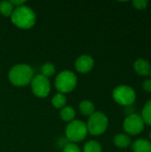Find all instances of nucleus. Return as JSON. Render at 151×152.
<instances>
[{
    "mask_svg": "<svg viewBox=\"0 0 151 152\" xmlns=\"http://www.w3.org/2000/svg\"><path fill=\"white\" fill-rule=\"evenodd\" d=\"M114 143L118 148H126L131 143V139L128 135L125 134H117L114 138Z\"/></svg>",
    "mask_w": 151,
    "mask_h": 152,
    "instance_id": "obj_14",
    "label": "nucleus"
},
{
    "mask_svg": "<svg viewBox=\"0 0 151 152\" xmlns=\"http://www.w3.org/2000/svg\"><path fill=\"white\" fill-rule=\"evenodd\" d=\"M62 152H81V151L76 143L71 142V143H68L65 145Z\"/></svg>",
    "mask_w": 151,
    "mask_h": 152,
    "instance_id": "obj_20",
    "label": "nucleus"
},
{
    "mask_svg": "<svg viewBox=\"0 0 151 152\" xmlns=\"http://www.w3.org/2000/svg\"><path fill=\"white\" fill-rule=\"evenodd\" d=\"M133 152H151V143L145 139H138L133 144Z\"/></svg>",
    "mask_w": 151,
    "mask_h": 152,
    "instance_id": "obj_11",
    "label": "nucleus"
},
{
    "mask_svg": "<svg viewBox=\"0 0 151 152\" xmlns=\"http://www.w3.org/2000/svg\"><path fill=\"white\" fill-rule=\"evenodd\" d=\"M77 84L76 75L70 70L61 71L55 79V87L61 94H67L72 92Z\"/></svg>",
    "mask_w": 151,
    "mask_h": 152,
    "instance_id": "obj_3",
    "label": "nucleus"
},
{
    "mask_svg": "<svg viewBox=\"0 0 151 152\" xmlns=\"http://www.w3.org/2000/svg\"><path fill=\"white\" fill-rule=\"evenodd\" d=\"M54 72H55V67L53 63L46 62L41 68V75H43L47 78L49 77H52L54 74Z\"/></svg>",
    "mask_w": 151,
    "mask_h": 152,
    "instance_id": "obj_19",
    "label": "nucleus"
},
{
    "mask_svg": "<svg viewBox=\"0 0 151 152\" xmlns=\"http://www.w3.org/2000/svg\"><path fill=\"white\" fill-rule=\"evenodd\" d=\"M150 139H151V131H150Z\"/></svg>",
    "mask_w": 151,
    "mask_h": 152,
    "instance_id": "obj_24",
    "label": "nucleus"
},
{
    "mask_svg": "<svg viewBox=\"0 0 151 152\" xmlns=\"http://www.w3.org/2000/svg\"><path fill=\"white\" fill-rule=\"evenodd\" d=\"M67 102V98L65 96V94H55L53 99H52V104L54 106V108L56 109H62L65 107Z\"/></svg>",
    "mask_w": 151,
    "mask_h": 152,
    "instance_id": "obj_16",
    "label": "nucleus"
},
{
    "mask_svg": "<svg viewBox=\"0 0 151 152\" xmlns=\"http://www.w3.org/2000/svg\"><path fill=\"white\" fill-rule=\"evenodd\" d=\"M11 20L18 28L28 29L35 25L36 16L35 12L30 7L22 5L14 8V11L11 15Z\"/></svg>",
    "mask_w": 151,
    "mask_h": 152,
    "instance_id": "obj_2",
    "label": "nucleus"
},
{
    "mask_svg": "<svg viewBox=\"0 0 151 152\" xmlns=\"http://www.w3.org/2000/svg\"><path fill=\"white\" fill-rule=\"evenodd\" d=\"M113 98L116 102L124 106L133 104L136 98L135 91L129 86H119L113 91Z\"/></svg>",
    "mask_w": 151,
    "mask_h": 152,
    "instance_id": "obj_6",
    "label": "nucleus"
},
{
    "mask_svg": "<svg viewBox=\"0 0 151 152\" xmlns=\"http://www.w3.org/2000/svg\"><path fill=\"white\" fill-rule=\"evenodd\" d=\"M134 69L137 74L141 76H148L150 74V64L143 59H139L134 62Z\"/></svg>",
    "mask_w": 151,
    "mask_h": 152,
    "instance_id": "obj_10",
    "label": "nucleus"
},
{
    "mask_svg": "<svg viewBox=\"0 0 151 152\" xmlns=\"http://www.w3.org/2000/svg\"><path fill=\"white\" fill-rule=\"evenodd\" d=\"M14 6L10 1H3L0 3V13L4 17H11L14 11Z\"/></svg>",
    "mask_w": 151,
    "mask_h": 152,
    "instance_id": "obj_15",
    "label": "nucleus"
},
{
    "mask_svg": "<svg viewBox=\"0 0 151 152\" xmlns=\"http://www.w3.org/2000/svg\"><path fill=\"white\" fill-rule=\"evenodd\" d=\"M142 118L144 123L151 126V100H150L143 107L142 111Z\"/></svg>",
    "mask_w": 151,
    "mask_h": 152,
    "instance_id": "obj_17",
    "label": "nucleus"
},
{
    "mask_svg": "<svg viewBox=\"0 0 151 152\" xmlns=\"http://www.w3.org/2000/svg\"><path fill=\"white\" fill-rule=\"evenodd\" d=\"M101 146L96 141H89L84 146V152H101Z\"/></svg>",
    "mask_w": 151,
    "mask_h": 152,
    "instance_id": "obj_18",
    "label": "nucleus"
},
{
    "mask_svg": "<svg viewBox=\"0 0 151 152\" xmlns=\"http://www.w3.org/2000/svg\"><path fill=\"white\" fill-rule=\"evenodd\" d=\"M79 110L83 115L89 116V117L95 112L94 104L88 100H84L81 102V103L79 104Z\"/></svg>",
    "mask_w": 151,
    "mask_h": 152,
    "instance_id": "obj_12",
    "label": "nucleus"
},
{
    "mask_svg": "<svg viewBox=\"0 0 151 152\" xmlns=\"http://www.w3.org/2000/svg\"><path fill=\"white\" fill-rule=\"evenodd\" d=\"M10 2L12 3V4L13 6H15V8H16V7H20V6L24 5V4L26 3L24 0H12V1H10Z\"/></svg>",
    "mask_w": 151,
    "mask_h": 152,
    "instance_id": "obj_23",
    "label": "nucleus"
},
{
    "mask_svg": "<svg viewBox=\"0 0 151 152\" xmlns=\"http://www.w3.org/2000/svg\"><path fill=\"white\" fill-rule=\"evenodd\" d=\"M30 84L34 95L39 98H44L48 96L51 91V85L47 77H44L41 74L34 76Z\"/></svg>",
    "mask_w": 151,
    "mask_h": 152,
    "instance_id": "obj_7",
    "label": "nucleus"
},
{
    "mask_svg": "<svg viewBox=\"0 0 151 152\" xmlns=\"http://www.w3.org/2000/svg\"><path fill=\"white\" fill-rule=\"evenodd\" d=\"M150 76H151V69H150Z\"/></svg>",
    "mask_w": 151,
    "mask_h": 152,
    "instance_id": "obj_25",
    "label": "nucleus"
},
{
    "mask_svg": "<svg viewBox=\"0 0 151 152\" xmlns=\"http://www.w3.org/2000/svg\"><path fill=\"white\" fill-rule=\"evenodd\" d=\"M143 88L145 91L151 93V79H146L143 83Z\"/></svg>",
    "mask_w": 151,
    "mask_h": 152,
    "instance_id": "obj_22",
    "label": "nucleus"
},
{
    "mask_svg": "<svg viewBox=\"0 0 151 152\" xmlns=\"http://www.w3.org/2000/svg\"><path fill=\"white\" fill-rule=\"evenodd\" d=\"M8 77L13 86H25L31 83L34 77V70L28 64H17L10 69Z\"/></svg>",
    "mask_w": 151,
    "mask_h": 152,
    "instance_id": "obj_1",
    "label": "nucleus"
},
{
    "mask_svg": "<svg viewBox=\"0 0 151 152\" xmlns=\"http://www.w3.org/2000/svg\"><path fill=\"white\" fill-rule=\"evenodd\" d=\"M109 119L102 112H94L90 116L87 122L88 132L94 136L102 134L108 128Z\"/></svg>",
    "mask_w": 151,
    "mask_h": 152,
    "instance_id": "obj_4",
    "label": "nucleus"
},
{
    "mask_svg": "<svg viewBox=\"0 0 151 152\" xmlns=\"http://www.w3.org/2000/svg\"><path fill=\"white\" fill-rule=\"evenodd\" d=\"M144 124L145 123L141 116L137 114H132L125 118L123 126L127 134L131 135H136L143 131Z\"/></svg>",
    "mask_w": 151,
    "mask_h": 152,
    "instance_id": "obj_8",
    "label": "nucleus"
},
{
    "mask_svg": "<svg viewBox=\"0 0 151 152\" xmlns=\"http://www.w3.org/2000/svg\"><path fill=\"white\" fill-rule=\"evenodd\" d=\"M148 1H145V0H135L133 2V6L138 9V10H142V9H145L148 5Z\"/></svg>",
    "mask_w": 151,
    "mask_h": 152,
    "instance_id": "obj_21",
    "label": "nucleus"
},
{
    "mask_svg": "<svg viewBox=\"0 0 151 152\" xmlns=\"http://www.w3.org/2000/svg\"><path fill=\"white\" fill-rule=\"evenodd\" d=\"M60 115H61V118L63 121L69 123V122L74 120V118L76 117V111L72 107H70V106L66 107L65 106L64 108L61 109Z\"/></svg>",
    "mask_w": 151,
    "mask_h": 152,
    "instance_id": "obj_13",
    "label": "nucleus"
},
{
    "mask_svg": "<svg viewBox=\"0 0 151 152\" xmlns=\"http://www.w3.org/2000/svg\"><path fill=\"white\" fill-rule=\"evenodd\" d=\"M87 133L86 124L81 120H73L66 127L67 139L73 143L83 141L86 137Z\"/></svg>",
    "mask_w": 151,
    "mask_h": 152,
    "instance_id": "obj_5",
    "label": "nucleus"
},
{
    "mask_svg": "<svg viewBox=\"0 0 151 152\" xmlns=\"http://www.w3.org/2000/svg\"><path fill=\"white\" fill-rule=\"evenodd\" d=\"M94 65V61L90 55H81L79 56L75 63L76 69L80 73H88L92 70Z\"/></svg>",
    "mask_w": 151,
    "mask_h": 152,
    "instance_id": "obj_9",
    "label": "nucleus"
}]
</instances>
